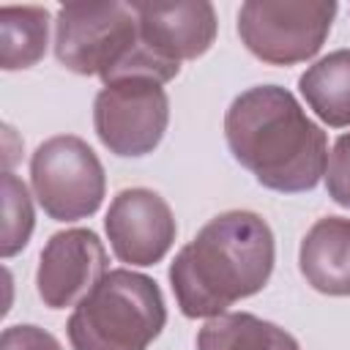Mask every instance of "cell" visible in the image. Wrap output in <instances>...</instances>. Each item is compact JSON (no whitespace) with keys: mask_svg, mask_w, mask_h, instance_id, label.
<instances>
[{"mask_svg":"<svg viewBox=\"0 0 350 350\" xmlns=\"http://www.w3.org/2000/svg\"><path fill=\"white\" fill-rule=\"evenodd\" d=\"M224 137L232 159L271 191L301 194L325 178V131L279 85H257L235 96L224 115Z\"/></svg>","mask_w":350,"mask_h":350,"instance_id":"obj_1","label":"cell"},{"mask_svg":"<svg viewBox=\"0 0 350 350\" xmlns=\"http://www.w3.org/2000/svg\"><path fill=\"white\" fill-rule=\"evenodd\" d=\"M273 262L276 246L268 221L254 211H224L175 254L170 284L186 317L211 320L260 293Z\"/></svg>","mask_w":350,"mask_h":350,"instance_id":"obj_2","label":"cell"},{"mask_svg":"<svg viewBox=\"0 0 350 350\" xmlns=\"http://www.w3.org/2000/svg\"><path fill=\"white\" fill-rule=\"evenodd\" d=\"M55 57L74 74L101 77L104 85L129 77H148L164 85L180 71V66L156 57L142 44L134 8L118 0L60 5Z\"/></svg>","mask_w":350,"mask_h":350,"instance_id":"obj_3","label":"cell"},{"mask_svg":"<svg viewBox=\"0 0 350 350\" xmlns=\"http://www.w3.org/2000/svg\"><path fill=\"white\" fill-rule=\"evenodd\" d=\"M164 325L159 284L145 273L112 268L74 306L66 331L74 350H148Z\"/></svg>","mask_w":350,"mask_h":350,"instance_id":"obj_4","label":"cell"},{"mask_svg":"<svg viewBox=\"0 0 350 350\" xmlns=\"http://www.w3.org/2000/svg\"><path fill=\"white\" fill-rule=\"evenodd\" d=\"M334 0H246L238 11L241 44L268 66L312 60L334 25Z\"/></svg>","mask_w":350,"mask_h":350,"instance_id":"obj_5","label":"cell"},{"mask_svg":"<svg viewBox=\"0 0 350 350\" xmlns=\"http://www.w3.org/2000/svg\"><path fill=\"white\" fill-rule=\"evenodd\" d=\"M30 186L49 219L77 221L101 208L107 178L85 139L57 134L41 142L30 156Z\"/></svg>","mask_w":350,"mask_h":350,"instance_id":"obj_6","label":"cell"},{"mask_svg":"<svg viewBox=\"0 0 350 350\" xmlns=\"http://www.w3.org/2000/svg\"><path fill=\"white\" fill-rule=\"evenodd\" d=\"M170 123V98L156 79L129 77L104 85L93 101V129L101 145L123 159L159 148Z\"/></svg>","mask_w":350,"mask_h":350,"instance_id":"obj_7","label":"cell"},{"mask_svg":"<svg viewBox=\"0 0 350 350\" xmlns=\"http://www.w3.org/2000/svg\"><path fill=\"white\" fill-rule=\"evenodd\" d=\"M109 246L120 262L156 265L175 243V216L161 194L153 189H123L112 197L104 216Z\"/></svg>","mask_w":350,"mask_h":350,"instance_id":"obj_8","label":"cell"},{"mask_svg":"<svg viewBox=\"0 0 350 350\" xmlns=\"http://www.w3.org/2000/svg\"><path fill=\"white\" fill-rule=\"evenodd\" d=\"M107 249L93 230L71 227L55 232L41 249L36 290L44 306H77L107 273Z\"/></svg>","mask_w":350,"mask_h":350,"instance_id":"obj_9","label":"cell"},{"mask_svg":"<svg viewBox=\"0 0 350 350\" xmlns=\"http://www.w3.org/2000/svg\"><path fill=\"white\" fill-rule=\"evenodd\" d=\"M142 44L161 60L180 66L202 57L216 41V11L208 0L131 3Z\"/></svg>","mask_w":350,"mask_h":350,"instance_id":"obj_10","label":"cell"},{"mask_svg":"<svg viewBox=\"0 0 350 350\" xmlns=\"http://www.w3.org/2000/svg\"><path fill=\"white\" fill-rule=\"evenodd\" d=\"M298 268L317 293L350 295V219H317L301 241Z\"/></svg>","mask_w":350,"mask_h":350,"instance_id":"obj_11","label":"cell"},{"mask_svg":"<svg viewBox=\"0 0 350 350\" xmlns=\"http://www.w3.org/2000/svg\"><path fill=\"white\" fill-rule=\"evenodd\" d=\"M309 109L331 129L350 126V49H336L298 77Z\"/></svg>","mask_w":350,"mask_h":350,"instance_id":"obj_12","label":"cell"},{"mask_svg":"<svg viewBox=\"0 0 350 350\" xmlns=\"http://www.w3.org/2000/svg\"><path fill=\"white\" fill-rule=\"evenodd\" d=\"M197 350H301V345L276 323L249 312H224L200 328Z\"/></svg>","mask_w":350,"mask_h":350,"instance_id":"obj_13","label":"cell"},{"mask_svg":"<svg viewBox=\"0 0 350 350\" xmlns=\"http://www.w3.org/2000/svg\"><path fill=\"white\" fill-rule=\"evenodd\" d=\"M49 44V11L41 5L0 8V68L19 71L36 66Z\"/></svg>","mask_w":350,"mask_h":350,"instance_id":"obj_14","label":"cell"},{"mask_svg":"<svg viewBox=\"0 0 350 350\" xmlns=\"http://www.w3.org/2000/svg\"><path fill=\"white\" fill-rule=\"evenodd\" d=\"M0 191H3V238H0V254L8 260L14 254H19L30 235H33V224H36V213H33V200L27 186L11 172H3L0 180Z\"/></svg>","mask_w":350,"mask_h":350,"instance_id":"obj_15","label":"cell"},{"mask_svg":"<svg viewBox=\"0 0 350 350\" xmlns=\"http://www.w3.org/2000/svg\"><path fill=\"white\" fill-rule=\"evenodd\" d=\"M325 191L336 205L350 211V134H342L328 153Z\"/></svg>","mask_w":350,"mask_h":350,"instance_id":"obj_16","label":"cell"},{"mask_svg":"<svg viewBox=\"0 0 350 350\" xmlns=\"http://www.w3.org/2000/svg\"><path fill=\"white\" fill-rule=\"evenodd\" d=\"M0 350H63L60 342L38 328V325H30V323H19V325H8L0 336Z\"/></svg>","mask_w":350,"mask_h":350,"instance_id":"obj_17","label":"cell"}]
</instances>
